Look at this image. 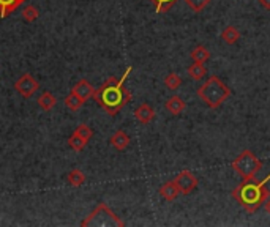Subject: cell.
<instances>
[{
    "mask_svg": "<svg viewBox=\"0 0 270 227\" xmlns=\"http://www.w3.org/2000/svg\"><path fill=\"white\" fill-rule=\"evenodd\" d=\"M133 71V66H128L125 73L119 79L117 77H109L107 81L100 87L95 89L93 93V99L95 103L109 115H117L125 106L131 101V93L130 90L125 89V81L130 76V73Z\"/></svg>",
    "mask_w": 270,
    "mask_h": 227,
    "instance_id": "obj_1",
    "label": "cell"
},
{
    "mask_svg": "<svg viewBox=\"0 0 270 227\" xmlns=\"http://www.w3.org/2000/svg\"><path fill=\"white\" fill-rule=\"evenodd\" d=\"M270 182V173L262 180H244L231 191V196L237 200L239 205L248 213L258 211L269 197V189L266 188Z\"/></svg>",
    "mask_w": 270,
    "mask_h": 227,
    "instance_id": "obj_2",
    "label": "cell"
},
{
    "mask_svg": "<svg viewBox=\"0 0 270 227\" xmlns=\"http://www.w3.org/2000/svg\"><path fill=\"white\" fill-rule=\"evenodd\" d=\"M196 93L207 108L217 109L231 96V89L217 75H212L204 84H201L198 87Z\"/></svg>",
    "mask_w": 270,
    "mask_h": 227,
    "instance_id": "obj_3",
    "label": "cell"
},
{
    "mask_svg": "<svg viewBox=\"0 0 270 227\" xmlns=\"http://www.w3.org/2000/svg\"><path fill=\"white\" fill-rule=\"evenodd\" d=\"M81 226L90 227H124L125 223L114 213L106 204H98L89 216H87Z\"/></svg>",
    "mask_w": 270,
    "mask_h": 227,
    "instance_id": "obj_4",
    "label": "cell"
},
{
    "mask_svg": "<svg viewBox=\"0 0 270 227\" xmlns=\"http://www.w3.org/2000/svg\"><path fill=\"white\" fill-rule=\"evenodd\" d=\"M231 166L242 178L249 180V178H254L256 173L262 169L264 161H261V159L256 158L251 150H244L237 158L234 159Z\"/></svg>",
    "mask_w": 270,
    "mask_h": 227,
    "instance_id": "obj_5",
    "label": "cell"
},
{
    "mask_svg": "<svg viewBox=\"0 0 270 227\" xmlns=\"http://www.w3.org/2000/svg\"><path fill=\"white\" fill-rule=\"evenodd\" d=\"M174 180L179 186L180 194H184V196H190L199 185V178L194 175V173H191L190 170H182L180 173H177V177H175Z\"/></svg>",
    "mask_w": 270,
    "mask_h": 227,
    "instance_id": "obj_6",
    "label": "cell"
},
{
    "mask_svg": "<svg viewBox=\"0 0 270 227\" xmlns=\"http://www.w3.org/2000/svg\"><path fill=\"white\" fill-rule=\"evenodd\" d=\"M38 89H40L38 81H37V79L33 77L32 75H29V73H25V75H22V76L16 81V84H15V90H16L22 98H25V99L30 98Z\"/></svg>",
    "mask_w": 270,
    "mask_h": 227,
    "instance_id": "obj_7",
    "label": "cell"
},
{
    "mask_svg": "<svg viewBox=\"0 0 270 227\" xmlns=\"http://www.w3.org/2000/svg\"><path fill=\"white\" fill-rule=\"evenodd\" d=\"M160 196L163 197L165 200H167V202H172V200L177 199V196L180 194V189H179V186L177 183H175V180H167L166 183H163L160 186Z\"/></svg>",
    "mask_w": 270,
    "mask_h": 227,
    "instance_id": "obj_8",
    "label": "cell"
},
{
    "mask_svg": "<svg viewBox=\"0 0 270 227\" xmlns=\"http://www.w3.org/2000/svg\"><path fill=\"white\" fill-rule=\"evenodd\" d=\"M134 117L141 125H148L155 118V111L148 103H143L134 109Z\"/></svg>",
    "mask_w": 270,
    "mask_h": 227,
    "instance_id": "obj_9",
    "label": "cell"
},
{
    "mask_svg": "<svg viewBox=\"0 0 270 227\" xmlns=\"http://www.w3.org/2000/svg\"><path fill=\"white\" fill-rule=\"evenodd\" d=\"M165 109H166L167 112H169L171 115H180V114L187 109V103H185L180 96L174 95V96H171V98L166 99Z\"/></svg>",
    "mask_w": 270,
    "mask_h": 227,
    "instance_id": "obj_10",
    "label": "cell"
},
{
    "mask_svg": "<svg viewBox=\"0 0 270 227\" xmlns=\"http://www.w3.org/2000/svg\"><path fill=\"white\" fill-rule=\"evenodd\" d=\"M130 142H131V139H130V136H128L124 130L116 131V132H114V134L109 137V144H111L116 150H119V151L125 150L126 147L130 145Z\"/></svg>",
    "mask_w": 270,
    "mask_h": 227,
    "instance_id": "obj_11",
    "label": "cell"
},
{
    "mask_svg": "<svg viewBox=\"0 0 270 227\" xmlns=\"http://www.w3.org/2000/svg\"><path fill=\"white\" fill-rule=\"evenodd\" d=\"M74 93H78V95L87 101L89 98H93V93H95V89H93V85L87 81V79H81V81L73 87L71 89Z\"/></svg>",
    "mask_w": 270,
    "mask_h": 227,
    "instance_id": "obj_12",
    "label": "cell"
},
{
    "mask_svg": "<svg viewBox=\"0 0 270 227\" xmlns=\"http://www.w3.org/2000/svg\"><path fill=\"white\" fill-rule=\"evenodd\" d=\"M25 0H0V18L5 19L13 11H16Z\"/></svg>",
    "mask_w": 270,
    "mask_h": 227,
    "instance_id": "obj_13",
    "label": "cell"
},
{
    "mask_svg": "<svg viewBox=\"0 0 270 227\" xmlns=\"http://www.w3.org/2000/svg\"><path fill=\"white\" fill-rule=\"evenodd\" d=\"M221 39L225 41L226 44H235L240 39V32L237 27H234V25H228L225 27V30L221 32Z\"/></svg>",
    "mask_w": 270,
    "mask_h": 227,
    "instance_id": "obj_14",
    "label": "cell"
},
{
    "mask_svg": "<svg viewBox=\"0 0 270 227\" xmlns=\"http://www.w3.org/2000/svg\"><path fill=\"white\" fill-rule=\"evenodd\" d=\"M188 76H190L193 81H201L207 76V70L204 63H198V62H193L190 66H188Z\"/></svg>",
    "mask_w": 270,
    "mask_h": 227,
    "instance_id": "obj_15",
    "label": "cell"
},
{
    "mask_svg": "<svg viewBox=\"0 0 270 227\" xmlns=\"http://www.w3.org/2000/svg\"><path fill=\"white\" fill-rule=\"evenodd\" d=\"M56 104H57V98L51 92H43L42 96L38 98V106L43 111H51L56 108Z\"/></svg>",
    "mask_w": 270,
    "mask_h": 227,
    "instance_id": "obj_16",
    "label": "cell"
},
{
    "mask_svg": "<svg viewBox=\"0 0 270 227\" xmlns=\"http://www.w3.org/2000/svg\"><path fill=\"white\" fill-rule=\"evenodd\" d=\"M190 56L193 58V62H198V63H206L208 58H210V51H208L206 46H196L191 52H190Z\"/></svg>",
    "mask_w": 270,
    "mask_h": 227,
    "instance_id": "obj_17",
    "label": "cell"
},
{
    "mask_svg": "<svg viewBox=\"0 0 270 227\" xmlns=\"http://www.w3.org/2000/svg\"><path fill=\"white\" fill-rule=\"evenodd\" d=\"M84 99L81 98L78 93H74L73 90L70 92V95L65 98V106L68 108L70 111H73V112H76V111H79L81 108L84 106Z\"/></svg>",
    "mask_w": 270,
    "mask_h": 227,
    "instance_id": "obj_18",
    "label": "cell"
},
{
    "mask_svg": "<svg viewBox=\"0 0 270 227\" xmlns=\"http://www.w3.org/2000/svg\"><path fill=\"white\" fill-rule=\"evenodd\" d=\"M68 183L71 186H74V188H79V186H83L85 183V175H84V172H81L79 169H73L70 170L68 173Z\"/></svg>",
    "mask_w": 270,
    "mask_h": 227,
    "instance_id": "obj_19",
    "label": "cell"
},
{
    "mask_svg": "<svg viewBox=\"0 0 270 227\" xmlns=\"http://www.w3.org/2000/svg\"><path fill=\"white\" fill-rule=\"evenodd\" d=\"M87 144H89V141H85L84 137H81L79 134H76V132H73V134L70 136V139H68V145L74 151H83Z\"/></svg>",
    "mask_w": 270,
    "mask_h": 227,
    "instance_id": "obj_20",
    "label": "cell"
},
{
    "mask_svg": "<svg viewBox=\"0 0 270 227\" xmlns=\"http://www.w3.org/2000/svg\"><path fill=\"white\" fill-rule=\"evenodd\" d=\"M150 2L153 3L155 11L157 13H166V11H169L179 0H150Z\"/></svg>",
    "mask_w": 270,
    "mask_h": 227,
    "instance_id": "obj_21",
    "label": "cell"
},
{
    "mask_svg": "<svg viewBox=\"0 0 270 227\" xmlns=\"http://www.w3.org/2000/svg\"><path fill=\"white\" fill-rule=\"evenodd\" d=\"M182 85V77L177 75V73H169L165 77V87L169 90H177L179 87Z\"/></svg>",
    "mask_w": 270,
    "mask_h": 227,
    "instance_id": "obj_22",
    "label": "cell"
},
{
    "mask_svg": "<svg viewBox=\"0 0 270 227\" xmlns=\"http://www.w3.org/2000/svg\"><path fill=\"white\" fill-rule=\"evenodd\" d=\"M38 16H40V13H38V10H37L33 5L25 6L24 11H22V19H24L25 22H33V21H37Z\"/></svg>",
    "mask_w": 270,
    "mask_h": 227,
    "instance_id": "obj_23",
    "label": "cell"
},
{
    "mask_svg": "<svg viewBox=\"0 0 270 227\" xmlns=\"http://www.w3.org/2000/svg\"><path fill=\"white\" fill-rule=\"evenodd\" d=\"M212 0H185V3L190 6V10H193L194 13H201L202 10L208 6Z\"/></svg>",
    "mask_w": 270,
    "mask_h": 227,
    "instance_id": "obj_24",
    "label": "cell"
},
{
    "mask_svg": "<svg viewBox=\"0 0 270 227\" xmlns=\"http://www.w3.org/2000/svg\"><path fill=\"white\" fill-rule=\"evenodd\" d=\"M74 132L76 134H79L81 137H84L85 141H90V139L93 137V130L90 128V126H87V125H79L76 130H74Z\"/></svg>",
    "mask_w": 270,
    "mask_h": 227,
    "instance_id": "obj_25",
    "label": "cell"
},
{
    "mask_svg": "<svg viewBox=\"0 0 270 227\" xmlns=\"http://www.w3.org/2000/svg\"><path fill=\"white\" fill-rule=\"evenodd\" d=\"M259 5L262 6V8L270 10V0H259Z\"/></svg>",
    "mask_w": 270,
    "mask_h": 227,
    "instance_id": "obj_26",
    "label": "cell"
},
{
    "mask_svg": "<svg viewBox=\"0 0 270 227\" xmlns=\"http://www.w3.org/2000/svg\"><path fill=\"white\" fill-rule=\"evenodd\" d=\"M264 208H266V213L270 215V197H267V200L264 202Z\"/></svg>",
    "mask_w": 270,
    "mask_h": 227,
    "instance_id": "obj_27",
    "label": "cell"
}]
</instances>
